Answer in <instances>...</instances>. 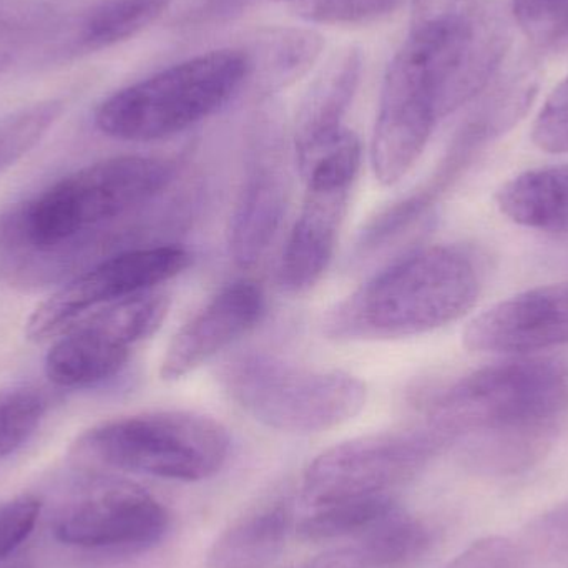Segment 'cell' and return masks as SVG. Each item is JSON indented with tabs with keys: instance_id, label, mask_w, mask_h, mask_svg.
Returning a JSON list of instances; mask_svg holds the SVG:
<instances>
[{
	"instance_id": "1",
	"label": "cell",
	"mask_w": 568,
	"mask_h": 568,
	"mask_svg": "<svg viewBox=\"0 0 568 568\" xmlns=\"http://www.w3.org/2000/svg\"><path fill=\"white\" fill-rule=\"evenodd\" d=\"M568 407V363L520 359L474 371L426 400L427 424L477 439L486 466L519 467L540 453Z\"/></svg>"
},
{
	"instance_id": "2",
	"label": "cell",
	"mask_w": 568,
	"mask_h": 568,
	"mask_svg": "<svg viewBox=\"0 0 568 568\" xmlns=\"http://www.w3.org/2000/svg\"><path fill=\"white\" fill-rule=\"evenodd\" d=\"M450 437L426 424L344 440L307 466L296 532L307 542L354 539L399 509V494Z\"/></svg>"
},
{
	"instance_id": "3",
	"label": "cell",
	"mask_w": 568,
	"mask_h": 568,
	"mask_svg": "<svg viewBox=\"0 0 568 568\" xmlns=\"http://www.w3.org/2000/svg\"><path fill=\"white\" fill-rule=\"evenodd\" d=\"M470 250H417L327 311L323 333L336 341H381L430 333L473 310L484 286Z\"/></svg>"
},
{
	"instance_id": "4",
	"label": "cell",
	"mask_w": 568,
	"mask_h": 568,
	"mask_svg": "<svg viewBox=\"0 0 568 568\" xmlns=\"http://www.w3.org/2000/svg\"><path fill=\"white\" fill-rule=\"evenodd\" d=\"M159 156L123 155L59 180L0 220V246L19 255H62L152 202L175 175Z\"/></svg>"
},
{
	"instance_id": "5",
	"label": "cell",
	"mask_w": 568,
	"mask_h": 568,
	"mask_svg": "<svg viewBox=\"0 0 568 568\" xmlns=\"http://www.w3.org/2000/svg\"><path fill=\"white\" fill-rule=\"evenodd\" d=\"M248 77L242 49L200 53L110 95L97 109L95 125L123 142L169 139L219 112Z\"/></svg>"
},
{
	"instance_id": "6",
	"label": "cell",
	"mask_w": 568,
	"mask_h": 568,
	"mask_svg": "<svg viewBox=\"0 0 568 568\" xmlns=\"http://www.w3.org/2000/svg\"><path fill=\"white\" fill-rule=\"evenodd\" d=\"M219 381L243 413L290 434L334 429L356 417L367 400L366 383L353 374L297 366L263 351L226 361Z\"/></svg>"
},
{
	"instance_id": "7",
	"label": "cell",
	"mask_w": 568,
	"mask_h": 568,
	"mask_svg": "<svg viewBox=\"0 0 568 568\" xmlns=\"http://www.w3.org/2000/svg\"><path fill=\"white\" fill-rule=\"evenodd\" d=\"M229 430L212 417L186 410H153L106 420L87 430L77 450L123 473L200 483L225 467Z\"/></svg>"
},
{
	"instance_id": "8",
	"label": "cell",
	"mask_w": 568,
	"mask_h": 568,
	"mask_svg": "<svg viewBox=\"0 0 568 568\" xmlns=\"http://www.w3.org/2000/svg\"><path fill=\"white\" fill-rule=\"evenodd\" d=\"M361 160V140L346 129L300 170L306 195L278 266V283L286 293H306L329 268Z\"/></svg>"
},
{
	"instance_id": "9",
	"label": "cell",
	"mask_w": 568,
	"mask_h": 568,
	"mask_svg": "<svg viewBox=\"0 0 568 568\" xmlns=\"http://www.w3.org/2000/svg\"><path fill=\"white\" fill-rule=\"evenodd\" d=\"M513 13L499 2H483L464 19L409 33L437 120L463 109L489 89L513 42Z\"/></svg>"
},
{
	"instance_id": "10",
	"label": "cell",
	"mask_w": 568,
	"mask_h": 568,
	"mask_svg": "<svg viewBox=\"0 0 568 568\" xmlns=\"http://www.w3.org/2000/svg\"><path fill=\"white\" fill-rule=\"evenodd\" d=\"M170 300L159 291L93 311L57 337L45 357L50 383L67 389L99 386L122 373L133 349L156 333Z\"/></svg>"
},
{
	"instance_id": "11",
	"label": "cell",
	"mask_w": 568,
	"mask_h": 568,
	"mask_svg": "<svg viewBox=\"0 0 568 568\" xmlns=\"http://www.w3.org/2000/svg\"><path fill=\"white\" fill-rule=\"evenodd\" d=\"M192 256L180 246L129 250L97 263L47 297L27 321L30 341H55L83 317L116 301L149 293L182 275Z\"/></svg>"
},
{
	"instance_id": "12",
	"label": "cell",
	"mask_w": 568,
	"mask_h": 568,
	"mask_svg": "<svg viewBox=\"0 0 568 568\" xmlns=\"http://www.w3.org/2000/svg\"><path fill=\"white\" fill-rule=\"evenodd\" d=\"M169 529V510L145 487L122 477L99 476L60 513L55 537L77 549L126 556L159 546Z\"/></svg>"
},
{
	"instance_id": "13",
	"label": "cell",
	"mask_w": 568,
	"mask_h": 568,
	"mask_svg": "<svg viewBox=\"0 0 568 568\" xmlns=\"http://www.w3.org/2000/svg\"><path fill=\"white\" fill-rule=\"evenodd\" d=\"M437 120L426 72L407 40L389 63L371 142L374 175L394 185L423 155Z\"/></svg>"
},
{
	"instance_id": "14",
	"label": "cell",
	"mask_w": 568,
	"mask_h": 568,
	"mask_svg": "<svg viewBox=\"0 0 568 568\" xmlns=\"http://www.w3.org/2000/svg\"><path fill=\"white\" fill-rule=\"evenodd\" d=\"M464 344L474 353L527 354L568 344V282L546 284L494 304L470 321Z\"/></svg>"
},
{
	"instance_id": "15",
	"label": "cell",
	"mask_w": 568,
	"mask_h": 568,
	"mask_svg": "<svg viewBox=\"0 0 568 568\" xmlns=\"http://www.w3.org/2000/svg\"><path fill=\"white\" fill-rule=\"evenodd\" d=\"M266 300L253 282L223 287L170 341L160 376L179 381L248 334L265 316Z\"/></svg>"
},
{
	"instance_id": "16",
	"label": "cell",
	"mask_w": 568,
	"mask_h": 568,
	"mask_svg": "<svg viewBox=\"0 0 568 568\" xmlns=\"http://www.w3.org/2000/svg\"><path fill=\"white\" fill-rule=\"evenodd\" d=\"M287 176L273 155L260 156L243 183L229 226L230 256L243 270L258 265L275 242L287 209Z\"/></svg>"
},
{
	"instance_id": "17",
	"label": "cell",
	"mask_w": 568,
	"mask_h": 568,
	"mask_svg": "<svg viewBox=\"0 0 568 568\" xmlns=\"http://www.w3.org/2000/svg\"><path fill=\"white\" fill-rule=\"evenodd\" d=\"M361 72L363 57L356 47L337 50L321 70L296 116L294 150L297 166L310 162L346 130L344 116L356 95Z\"/></svg>"
},
{
	"instance_id": "18",
	"label": "cell",
	"mask_w": 568,
	"mask_h": 568,
	"mask_svg": "<svg viewBox=\"0 0 568 568\" xmlns=\"http://www.w3.org/2000/svg\"><path fill=\"white\" fill-rule=\"evenodd\" d=\"M294 523L287 499L256 504L233 520L210 547L209 568H270L286 549Z\"/></svg>"
},
{
	"instance_id": "19",
	"label": "cell",
	"mask_w": 568,
	"mask_h": 568,
	"mask_svg": "<svg viewBox=\"0 0 568 568\" xmlns=\"http://www.w3.org/2000/svg\"><path fill=\"white\" fill-rule=\"evenodd\" d=\"M323 47V37L303 27L262 30L242 49L248 59V80L263 95L282 92L310 72Z\"/></svg>"
},
{
	"instance_id": "20",
	"label": "cell",
	"mask_w": 568,
	"mask_h": 568,
	"mask_svg": "<svg viewBox=\"0 0 568 568\" xmlns=\"http://www.w3.org/2000/svg\"><path fill=\"white\" fill-rule=\"evenodd\" d=\"M500 212L517 225L544 233H568V163L529 170L500 186Z\"/></svg>"
},
{
	"instance_id": "21",
	"label": "cell",
	"mask_w": 568,
	"mask_h": 568,
	"mask_svg": "<svg viewBox=\"0 0 568 568\" xmlns=\"http://www.w3.org/2000/svg\"><path fill=\"white\" fill-rule=\"evenodd\" d=\"M173 0H102L80 20L75 49L99 52L132 39L152 26L172 6Z\"/></svg>"
},
{
	"instance_id": "22",
	"label": "cell",
	"mask_w": 568,
	"mask_h": 568,
	"mask_svg": "<svg viewBox=\"0 0 568 568\" xmlns=\"http://www.w3.org/2000/svg\"><path fill=\"white\" fill-rule=\"evenodd\" d=\"M430 542L433 536L424 523L397 509L351 544L359 552L364 568H407L426 556Z\"/></svg>"
},
{
	"instance_id": "23",
	"label": "cell",
	"mask_w": 568,
	"mask_h": 568,
	"mask_svg": "<svg viewBox=\"0 0 568 568\" xmlns=\"http://www.w3.org/2000/svg\"><path fill=\"white\" fill-rule=\"evenodd\" d=\"M62 100H43L0 119V175L22 160L59 122Z\"/></svg>"
},
{
	"instance_id": "24",
	"label": "cell",
	"mask_w": 568,
	"mask_h": 568,
	"mask_svg": "<svg viewBox=\"0 0 568 568\" xmlns=\"http://www.w3.org/2000/svg\"><path fill=\"white\" fill-rule=\"evenodd\" d=\"M47 399L33 389L0 393V459L16 453L39 429Z\"/></svg>"
},
{
	"instance_id": "25",
	"label": "cell",
	"mask_w": 568,
	"mask_h": 568,
	"mask_svg": "<svg viewBox=\"0 0 568 568\" xmlns=\"http://www.w3.org/2000/svg\"><path fill=\"white\" fill-rule=\"evenodd\" d=\"M406 0H294L301 19L331 26H354L384 19Z\"/></svg>"
},
{
	"instance_id": "26",
	"label": "cell",
	"mask_w": 568,
	"mask_h": 568,
	"mask_svg": "<svg viewBox=\"0 0 568 568\" xmlns=\"http://www.w3.org/2000/svg\"><path fill=\"white\" fill-rule=\"evenodd\" d=\"M509 9L534 42L552 45L568 39V0H510Z\"/></svg>"
},
{
	"instance_id": "27",
	"label": "cell",
	"mask_w": 568,
	"mask_h": 568,
	"mask_svg": "<svg viewBox=\"0 0 568 568\" xmlns=\"http://www.w3.org/2000/svg\"><path fill=\"white\" fill-rule=\"evenodd\" d=\"M42 506L36 494H20L0 507V562L29 539L39 523Z\"/></svg>"
},
{
	"instance_id": "28",
	"label": "cell",
	"mask_w": 568,
	"mask_h": 568,
	"mask_svg": "<svg viewBox=\"0 0 568 568\" xmlns=\"http://www.w3.org/2000/svg\"><path fill=\"white\" fill-rule=\"evenodd\" d=\"M532 140L544 152L568 153V77L540 110Z\"/></svg>"
},
{
	"instance_id": "29",
	"label": "cell",
	"mask_w": 568,
	"mask_h": 568,
	"mask_svg": "<svg viewBox=\"0 0 568 568\" xmlns=\"http://www.w3.org/2000/svg\"><path fill=\"white\" fill-rule=\"evenodd\" d=\"M55 20V9L45 0H0V29L36 32Z\"/></svg>"
},
{
	"instance_id": "30",
	"label": "cell",
	"mask_w": 568,
	"mask_h": 568,
	"mask_svg": "<svg viewBox=\"0 0 568 568\" xmlns=\"http://www.w3.org/2000/svg\"><path fill=\"white\" fill-rule=\"evenodd\" d=\"M447 568H520L516 547L500 537L473 544Z\"/></svg>"
},
{
	"instance_id": "31",
	"label": "cell",
	"mask_w": 568,
	"mask_h": 568,
	"mask_svg": "<svg viewBox=\"0 0 568 568\" xmlns=\"http://www.w3.org/2000/svg\"><path fill=\"white\" fill-rule=\"evenodd\" d=\"M483 2L484 0H413L410 32L464 19Z\"/></svg>"
},
{
	"instance_id": "32",
	"label": "cell",
	"mask_w": 568,
	"mask_h": 568,
	"mask_svg": "<svg viewBox=\"0 0 568 568\" xmlns=\"http://www.w3.org/2000/svg\"><path fill=\"white\" fill-rule=\"evenodd\" d=\"M301 568H364L363 559L353 544L321 554Z\"/></svg>"
}]
</instances>
